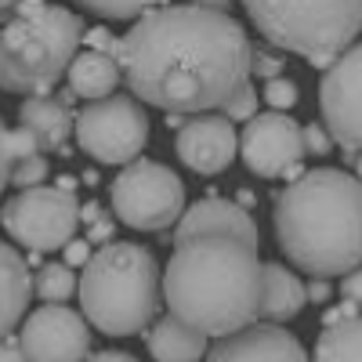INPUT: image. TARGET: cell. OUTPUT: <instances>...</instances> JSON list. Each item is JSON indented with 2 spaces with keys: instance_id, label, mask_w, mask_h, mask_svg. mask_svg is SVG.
<instances>
[{
  "instance_id": "1",
  "label": "cell",
  "mask_w": 362,
  "mask_h": 362,
  "mask_svg": "<svg viewBox=\"0 0 362 362\" xmlns=\"http://www.w3.org/2000/svg\"><path fill=\"white\" fill-rule=\"evenodd\" d=\"M250 37L228 11L167 4L119 37L116 66L134 98L170 116L221 109L250 80Z\"/></svg>"
},
{
  "instance_id": "2",
  "label": "cell",
  "mask_w": 362,
  "mask_h": 362,
  "mask_svg": "<svg viewBox=\"0 0 362 362\" xmlns=\"http://www.w3.org/2000/svg\"><path fill=\"white\" fill-rule=\"evenodd\" d=\"M261 268L257 250L232 235H189L163 272L167 308L203 337L247 329L261 308Z\"/></svg>"
},
{
  "instance_id": "3",
  "label": "cell",
  "mask_w": 362,
  "mask_h": 362,
  "mask_svg": "<svg viewBox=\"0 0 362 362\" xmlns=\"http://www.w3.org/2000/svg\"><path fill=\"white\" fill-rule=\"evenodd\" d=\"M272 221L286 261L315 279L362 264V181L348 170H305L279 192Z\"/></svg>"
},
{
  "instance_id": "4",
  "label": "cell",
  "mask_w": 362,
  "mask_h": 362,
  "mask_svg": "<svg viewBox=\"0 0 362 362\" xmlns=\"http://www.w3.org/2000/svg\"><path fill=\"white\" fill-rule=\"evenodd\" d=\"M83 319L105 337H131L156 319L160 264L141 243H105L76 283Z\"/></svg>"
},
{
  "instance_id": "5",
  "label": "cell",
  "mask_w": 362,
  "mask_h": 362,
  "mask_svg": "<svg viewBox=\"0 0 362 362\" xmlns=\"http://www.w3.org/2000/svg\"><path fill=\"white\" fill-rule=\"evenodd\" d=\"M83 18L62 4L22 0L15 18L0 29V90L8 95H47L76 58Z\"/></svg>"
},
{
  "instance_id": "6",
  "label": "cell",
  "mask_w": 362,
  "mask_h": 362,
  "mask_svg": "<svg viewBox=\"0 0 362 362\" xmlns=\"http://www.w3.org/2000/svg\"><path fill=\"white\" fill-rule=\"evenodd\" d=\"M261 37L326 69L362 33V0H243Z\"/></svg>"
},
{
  "instance_id": "7",
  "label": "cell",
  "mask_w": 362,
  "mask_h": 362,
  "mask_svg": "<svg viewBox=\"0 0 362 362\" xmlns=\"http://www.w3.org/2000/svg\"><path fill=\"white\" fill-rule=\"evenodd\" d=\"M112 214L134 232H167L185 210L181 177L156 160H131L112 181Z\"/></svg>"
},
{
  "instance_id": "8",
  "label": "cell",
  "mask_w": 362,
  "mask_h": 362,
  "mask_svg": "<svg viewBox=\"0 0 362 362\" xmlns=\"http://www.w3.org/2000/svg\"><path fill=\"white\" fill-rule=\"evenodd\" d=\"M80 148L98 163H131L148 145V116L131 95H109L98 102H87L76 119Z\"/></svg>"
},
{
  "instance_id": "9",
  "label": "cell",
  "mask_w": 362,
  "mask_h": 362,
  "mask_svg": "<svg viewBox=\"0 0 362 362\" xmlns=\"http://www.w3.org/2000/svg\"><path fill=\"white\" fill-rule=\"evenodd\" d=\"M0 221H4L15 243L29 250H62L80 225V206L62 189L37 185L22 189L11 203H4Z\"/></svg>"
},
{
  "instance_id": "10",
  "label": "cell",
  "mask_w": 362,
  "mask_h": 362,
  "mask_svg": "<svg viewBox=\"0 0 362 362\" xmlns=\"http://www.w3.org/2000/svg\"><path fill=\"white\" fill-rule=\"evenodd\" d=\"M319 109L329 141H337L351 160L362 148V40L326 66L319 80Z\"/></svg>"
},
{
  "instance_id": "11",
  "label": "cell",
  "mask_w": 362,
  "mask_h": 362,
  "mask_svg": "<svg viewBox=\"0 0 362 362\" xmlns=\"http://www.w3.org/2000/svg\"><path fill=\"white\" fill-rule=\"evenodd\" d=\"M239 153H243V163L250 167V174L283 177L305 156L300 124L286 112H257L247 119L243 134H239Z\"/></svg>"
},
{
  "instance_id": "12",
  "label": "cell",
  "mask_w": 362,
  "mask_h": 362,
  "mask_svg": "<svg viewBox=\"0 0 362 362\" xmlns=\"http://www.w3.org/2000/svg\"><path fill=\"white\" fill-rule=\"evenodd\" d=\"M22 351L29 362H83L90 355V326L62 305H44L22 322Z\"/></svg>"
},
{
  "instance_id": "13",
  "label": "cell",
  "mask_w": 362,
  "mask_h": 362,
  "mask_svg": "<svg viewBox=\"0 0 362 362\" xmlns=\"http://www.w3.org/2000/svg\"><path fill=\"white\" fill-rule=\"evenodd\" d=\"M174 148L189 170H196L203 177H214L235 160L239 134L232 127V119H225L218 112H199V116H189L177 127Z\"/></svg>"
},
{
  "instance_id": "14",
  "label": "cell",
  "mask_w": 362,
  "mask_h": 362,
  "mask_svg": "<svg viewBox=\"0 0 362 362\" xmlns=\"http://www.w3.org/2000/svg\"><path fill=\"white\" fill-rule=\"evenodd\" d=\"M206 362H308L305 344L276 322H254L221 337L206 351Z\"/></svg>"
},
{
  "instance_id": "15",
  "label": "cell",
  "mask_w": 362,
  "mask_h": 362,
  "mask_svg": "<svg viewBox=\"0 0 362 362\" xmlns=\"http://www.w3.org/2000/svg\"><path fill=\"white\" fill-rule=\"evenodd\" d=\"M189 235H232L239 243H247L250 250H257V239H261L250 210H243L239 203H228L221 196H206V199L192 203L189 210H181L174 243H181Z\"/></svg>"
},
{
  "instance_id": "16",
  "label": "cell",
  "mask_w": 362,
  "mask_h": 362,
  "mask_svg": "<svg viewBox=\"0 0 362 362\" xmlns=\"http://www.w3.org/2000/svg\"><path fill=\"white\" fill-rule=\"evenodd\" d=\"M18 119L29 134L37 138L40 153H66V141L73 134V112L62 98H51V95H33L25 98L18 109Z\"/></svg>"
},
{
  "instance_id": "17",
  "label": "cell",
  "mask_w": 362,
  "mask_h": 362,
  "mask_svg": "<svg viewBox=\"0 0 362 362\" xmlns=\"http://www.w3.org/2000/svg\"><path fill=\"white\" fill-rule=\"evenodd\" d=\"M308 305V293H305V283H300L290 268L283 264H264L261 268V308H257V319H268V322H286L293 315H300Z\"/></svg>"
},
{
  "instance_id": "18",
  "label": "cell",
  "mask_w": 362,
  "mask_h": 362,
  "mask_svg": "<svg viewBox=\"0 0 362 362\" xmlns=\"http://www.w3.org/2000/svg\"><path fill=\"white\" fill-rule=\"evenodd\" d=\"M29 297H33V279H29L25 257L15 247L0 243V337H8L15 322L25 319Z\"/></svg>"
},
{
  "instance_id": "19",
  "label": "cell",
  "mask_w": 362,
  "mask_h": 362,
  "mask_svg": "<svg viewBox=\"0 0 362 362\" xmlns=\"http://www.w3.org/2000/svg\"><path fill=\"white\" fill-rule=\"evenodd\" d=\"M69 90L76 98H87V102H98V98H109L112 90L119 87L124 73H119L116 58L112 54H102V51H76V58L69 62Z\"/></svg>"
},
{
  "instance_id": "20",
  "label": "cell",
  "mask_w": 362,
  "mask_h": 362,
  "mask_svg": "<svg viewBox=\"0 0 362 362\" xmlns=\"http://www.w3.org/2000/svg\"><path fill=\"white\" fill-rule=\"evenodd\" d=\"M148 355L156 362H199L206 355V337L174 315H163L148 329Z\"/></svg>"
},
{
  "instance_id": "21",
  "label": "cell",
  "mask_w": 362,
  "mask_h": 362,
  "mask_svg": "<svg viewBox=\"0 0 362 362\" xmlns=\"http://www.w3.org/2000/svg\"><path fill=\"white\" fill-rule=\"evenodd\" d=\"M315 362H362V315L326 326L315 341Z\"/></svg>"
},
{
  "instance_id": "22",
  "label": "cell",
  "mask_w": 362,
  "mask_h": 362,
  "mask_svg": "<svg viewBox=\"0 0 362 362\" xmlns=\"http://www.w3.org/2000/svg\"><path fill=\"white\" fill-rule=\"evenodd\" d=\"M33 293H40L47 305H62V300H69L76 293V276H73V268L62 264V261H51L37 272V279H33Z\"/></svg>"
},
{
  "instance_id": "23",
  "label": "cell",
  "mask_w": 362,
  "mask_h": 362,
  "mask_svg": "<svg viewBox=\"0 0 362 362\" xmlns=\"http://www.w3.org/2000/svg\"><path fill=\"white\" fill-rule=\"evenodd\" d=\"M80 4L98 18H138L153 8H167L170 0H80Z\"/></svg>"
},
{
  "instance_id": "24",
  "label": "cell",
  "mask_w": 362,
  "mask_h": 362,
  "mask_svg": "<svg viewBox=\"0 0 362 362\" xmlns=\"http://www.w3.org/2000/svg\"><path fill=\"white\" fill-rule=\"evenodd\" d=\"M44 177H47V160H44V153L25 156V160H15V163H11V174H8V181H15L18 189H37V185H44Z\"/></svg>"
},
{
  "instance_id": "25",
  "label": "cell",
  "mask_w": 362,
  "mask_h": 362,
  "mask_svg": "<svg viewBox=\"0 0 362 362\" xmlns=\"http://www.w3.org/2000/svg\"><path fill=\"white\" fill-rule=\"evenodd\" d=\"M297 98H300V90H297L293 80H286V76L264 80V102L272 105V112H286V109H293Z\"/></svg>"
},
{
  "instance_id": "26",
  "label": "cell",
  "mask_w": 362,
  "mask_h": 362,
  "mask_svg": "<svg viewBox=\"0 0 362 362\" xmlns=\"http://www.w3.org/2000/svg\"><path fill=\"white\" fill-rule=\"evenodd\" d=\"M221 116H225V119H232V124H235V119H243V124H247L250 116H257V90L250 87V80H247V83L239 87L235 95L221 105Z\"/></svg>"
},
{
  "instance_id": "27",
  "label": "cell",
  "mask_w": 362,
  "mask_h": 362,
  "mask_svg": "<svg viewBox=\"0 0 362 362\" xmlns=\"http://www.w3.org/2000/svg\"><path fill=\"white\" fill-rule=\"evenodd\" d=\"M286 66V58L272 47H254L250 51V76H264V80H276Z\"/></svg>"
},
{
  "instance_id": "28",
  "label": "cell",
  "mask_w": 362,
  "mask_h": 362,
  "mask_svg": "<svg viewBox=\"0 0 362 362\" xmlns=\"http://www.w3.org/2000/svg\"><path fill=\"white\" fill-rule=\"evenodd\" d=\"M4 148H8V160H11V163H15V160H25V156H37V153H40L37 138L29 134L25 127H15V131H8V138H4Z\"/></svg>"
},
{
  "instance_id": "29",
  "label": "cell",
  "mask_w": 362,
  "mask_h": 362,
  "mask_svg": "<svg viewBox=\"0 0 362 362\" xmlns=\"http://www.w3.org/2000/svg\"><path fill=\"white\" fill-rule=\"evenodd\" d=\"M300 138H305V153H312V156H326L329 148H334V141H329V134H326L322 124L300 127Z\"/></svg>"
},
{
  "instance_id": "30",
  "label": "cell",
  "mask_w": 362,
  "mask_h": 362,
  "mask_svg": "<svg viewBox=\"0 0 362 362\" xmlns=\"http://www.w3.org/2000/svg\"><path fill=\"white\" fill-rule=\"evenodd\" d=\"M62 250H66V261L62 264H69V268H83L90 261V243H87V239H69Z\"/></svg>"
},
{
  "instance_id": "31",
  "label": "cell",
  "mask_w": 362,
  "mask_h": 362,
  "mask_svg": "<svg viewBox=\"0 0 362 362\" xmlns=\"http://www.w3.org/2000/svg\"><path fill=\"white\" fill-rule=\"evenodd\" d=\"M87 44H90V51H102V54H112L116 58V47H119V40L116 37H109V29H87Z\"/></svg>"
},
{
  "instance_id": "32",
  "label": "cell",
  "mask_w": 362,
  "mask_h": 362,
  "mask_svg": "<svg viewBox=\"0 0 362 362\" xmlns=\"http://www.w3.org/2000/svg\"><path fill=\"white\" fill-rule=\"evenodd\" d=\"M341 293H344V300L358 305V312H362V264H358V268H351L348 276H344V283H341Z\"/></svg>"
},
{
  "instance_id": "33",
  "label": "cell",
  "mask_w": 362,
  "mask_h": 362,
  "mask_svg": "<svg viewBox=\"0 0 362 362\" xmlns=\"http://www.w3.org/2000/svg\"><path fill=\"white\" fill-rule=\"evenodd\" d=\"M112 235H116V221L112 218H98V221H90L87 243H112Z\"/></svg>"
},
{
  "instance_id": "34",
  "label": "cell",
  "mask_w": 362,
  "mask_h": 362,
  "mask_svg": "<svg viewBox=\"0 0 362 362\" xmlns=\"http://www.w3.org/2000/svg\"><path fill=\"white\" fill-rule=\"evenodd\" d=\"M355 315H362V312H358V305L344 300V305H337V308H326V312H322V326H334V322H344V319H355Z\"/></svg>"
},
{
  "instance_id": "35",
  "label": "cell",
  "mask_w": 362,
  "mask_h": 362,
  "mask_svg": "<svg viewBox=\"0 0 362 362\" xmlns=\"http://www.w3.org/2000/svg\"><path fill=\"white\" fill-rule=\"evenodd\" d=\"M4 138H8V127H4V119H0V192L8 189V174H11V160H8Z\"/></svg>"
},
{
  "instance_id": "36",
  "label": "cell",
  "mask_w": 362,
  "mask_h": 362,
  "mask_svg": "<svg viewBox=\"0 0 362 362\" xmlns=\"http://www.w3.org/2000/svg\"><path fill=\"white\" fill-rule=\"evenodd\" d=\"M0 362H29L22 344L18 341H8V337H0Z\"/></svg>"
},
{
  "instance_id": "37",
  "label": "cell",
  "mask_w": 362,
  "mask_h": 362,
  "mask_svg": "<svg viewBox=\"0 0 362 362\" xmlns=\"http://www.w3.org/2000/svg\"><path fill=\"white\" fill-rule=\"evenodd\" d=\"M305 293H308V300H315V305H326L329 293H334V286H329L326 279H312V283L305 286Z\"/></svg>"
},
{
  "instance_id": "38",
  "label": "cell",
  "mask_w": 362,
  "mask_h": 362,
  "mask_svg": "<svg viewBox=\"0 0 362 362\" xmlns=\"http://www.w3.org/2000/svg\"><path fill=\"white\" fill-rule=\"evenodd\" d=\"M83 362H138V358L127 355V351H95V355H87Z\"/></svg>"
},
{
  "instance_id": "39",
  "label": "cell",
  "mask_w": 362,
  "mask_h": 362,
  "mask_svg": "<svg viewBox=\"0 0 362 362\" xmlns=\"http://www.w3.org/2000/svg\"><path fill=\"white\" fill-rule=\"evenodd\" d=\"M196 8H210V11H228L232 0H192Z\"/></svg>"
},
{
  "instance_id": "40",
  "label": "cell",
  "mask_w": 362,
  "mask_h": 362,
  "mask_svg": "<svg viewBox=\"0 0 362 362\" xmlns=\"http://www.w3.org/2000/svg\"><path fill=\"white\" fill-rule=\"evenodd\" d=\"M80 221H98V203H87V206H80Z\"/></svg>"
},
{
  "instance_id": "41",
  "label": "cell",
  "mask_w": 362,
  "mask_h": 362,
  "mask_svg": "<svg viewBox=\"0 0 362 362\" xmlns=\"http://www.w3.org/2000/svg\"><path fill=\"white\" fill-rule=\"evenodd\" d=\"M235 203H239V206H243V210H250V206H254V192H250V189H239V196H235Z\"/></svg>"
},
{
  "instance_id": "42",
  "label": "cell",
  "mask_w": 362,
  "mask_h": 362,
  "mask_svg": "<svg viewBox=\"0 0 362 362\" xmlns=\"http://www.w3.org/2000/svg\"><path fill=\"white\" fill-rule=\"evenodd\" d=\"M351 160H355V177L362 181V153H358V156H351Z\"/></svg>"
},
{
  "instance_id": "43",
  "label": "cell",
  "mask_w": 362,
  "mask_h": 362,
  "mask_svg": "<svg viewBox=\"0 0 362 362\" xmlns=\"http://www.w3.org/2000/svg\"><path fill=\"white\" fill-rule=\"evenodd\" d=\"M22 0H0V11H8V8H18Z\"/></svg>"
}]
</instances>
